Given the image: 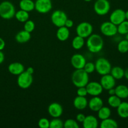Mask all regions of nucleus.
I'll use <instances>...</instances> for the list:
<instances>
[{
	"label": "nucleus",
	"mask_w": 128,
	"mask_h": 128,
	"mask_svg": "<svg viewBox=\"0 0 128 128\" xmlns=\"http://www.w3.org/2000/svg\"><path fill=\"white\" fill-rule=\"evenodd\" d=\"M16 11L13 4L8 1L0 3V16L4 20H11L15 17Z\"/></svg>",
	"instance_id": "obj_3"
},
{
	"label": "nucleus",
	"mask_w": 128,
	"mask_h": 128,
	"mask_svg": "<svg viewBox=\"0 0 128 128\" xmlns=\"http://www.w3.org/2000/svg\"><path fill=\"white\" fill-rule=\"evenodd\" d=\"M117 50L120 53H126L128 52V40H120L117 44Z\"/></svg>",
	"instance_id": "obj_32"
},
{
	"label": "nucleus",
	"mask_w": 128,
	"mask_h": 128,
	"mask_svg": "<svg viewBox=\"0 0 128 128\" xmlns=\"http://www.w3.org/2000/svg\"><path fill=\"white\" fill-rule=\"evenodd\" d=\"M98 118L100 120H103L105 119L109 118H110L111 115V110L109 107L103 106L99 111H97Z\"/></svg>",
	"instance_id": "obj_28"
},
{
	"label": "nucleus",
	"mask_w": 128,
	"mask_h": 128,
	"mask_svg": "<svg viewBox=\"0 0 128 128\" xmlns=\"http://www.w3.org/2000/svg\"><path fill=\"white\" fill-rule=\"evenodd\" d=\"M26 71H27L28 72H29L30 74H33L34 72V69L32 67H28L27 68V70H26Z\"/></svg>",
	"instance_id": "obj_44"
},
{
	"label": "nucleus",
	"mask_w": 128,
	"mask_h": 128,
	"mask_svg": "<svg viewBox=\"0 0 128 128\" xmlns=\"http://www.w3.org/2000/svg\"><path fill=\"white\" fill-rule=\"evenodd\" d=\"M67 19V15L61 10H55L51 15V22L58 28L65 26V21Z\"/></svg>",
	"instance_id": "obj_6"
},
{
	"label": "nucleus",
	"mask_w": 128,
	"mask_h": 128,
	"mask_svg": "<svg viewBox=\"0 0 128 128\" xmlns=\"http://www.w3.org/2000/svg\"><path fill=\"white\" fill-rule=\"evenodd\" d=\"M5 45H6V44H5V40L1 38H0V51H2V50H4Z\"/></svg>",
	"instance_id": "obj_41"
},
{
	"label": "nucleus",
	"mask_w": 128,
	"mask_h": 128,
	"mask_svg": "<svg viewBox=\"0 0 128 128\" xmlns=\"http://www.w3.org/2000/svg\"><path fill=\"white\" fill-rule=\"evenodd\" d=\"M63 128V122L59 118H55L50 122V128Z\"/></svg>",
	"instance_id": "obj_33"
},
{
	"label": "nucleus",
	"mask_w": 128,
	"mask_h": 128,
	"mask_svg": "<svg viewBox=\"0 0 128 128\" xmlns=\"http://www.w3.org/2000/svg\"><path fill=\"white\" fill-rule=\"evenodd\" d=\"M117 33L121 35H125L128 33V20H124L117 25Z\"/></svg>",
	"instance_id": "obj_31"
},
{
	"label": "nucleus",
	"mask_w": 128,
	"mask_h": 128,
	"mask_svg": "<svg viewBox=\"0 0 128 128\" xmlns=\"http://www.w3.org/2000/svg\"><path fill=\"white\" fill-rule=\"evenodd\" d=\"M19 6L21 10L28 12L35 10V2L32 0H21Z\"/></svg>",
	"instance_id": "obj_24"
},
{
	"label": "nucleus",
	"mask_w": 128,
	"mask_h": 128,
	"mask_svg": "<svg viewBox=\"0 0 128 128\" xmlns=\"http://www.w3.org/2000/svg\"><path fill=\"white\" fill-rule=\"evenodd\" d=\"M110 74L115 79V80H121L124 77V70L119 66L112 68Z\"/></svg>",
	"instance_id": "obj_25"
},
{
	"label": "nucleus",
	"mask_w": 128,
	"mask_h": 128,
	"mask_svg": "<svg viewBox=\"0 0 128 128\" xmlns=\"http://www.w3.org/2000/svg\"><path fill=\"white\" fill-rule=\"evenodd\" d=\"M86 89L88 94L92 96H99L103 91V88L100 82L97 81L89 82L86 85Z\"/></svg>",
	"instance_id": "obj_11"
},
{
	"label": "nucleus",
	"mask_w": 128,
	"mask_h": 128,
	"mask_svg": "<svg viewBox=\"0 0 128 128\" xmlns=\"http://www.w3.org/2000/svg\"><path fill=\"white\" fill-rule=\"evenodd\" d=\"M110 2L108 0H97L94 4V10L97 14L104 16L109 12Z\"/></svg>",
	"instance_id": "obj_7"
},
{
	"label": "nucleus",
	"mask_w": 128,
	"mask_h": 128,
	"mask_svg": "<svg viewBox=\"0 0 128 128\" xmlns=\"http://www.w3.org/2000/svg\"><path fill=\"white\" fill-rule=\"evenodd\" d=\"M63 127L65 128H79V125L77 121L73 119H68L63 122Z\"/></svg>",
	"instance_id": "obj_34"
},
{
	"label": "nucleus",
	"mask_w": 128,
	"mask_h": 128,
	"mask_svg": "<svg viewBox=\"0 0 128 128\" xmlns=\"http://www.w3.org/2000/svg\"><path fill=\"white\" fill-rule=\"evenodd\" d=\"M95 71L99 74L105 75L109 74L112 69L110 62L104 58H99L96 60L95 62Z\"/></svg>",
	"instance_id": "obj_4"
},
{
	"label": "nucleus",
	"mask_w": 128,
	"mask_h": 128,
	"mask_svg": "<svg viewBox=\"0 0 128 128\" xmlns=\"http://www.w3.org/2000/svg\"><path fill=\"white\" fill-rule=\"evenodd\" d=\"M93 26L89 22H82L76 28V33L78 36L87 38L92 34Z\"/></svg>",
	"instance_id": "obj_8"
},
{
	"label": "nucleus",
	"mask_w": 128,
	"mask_h": 128,
	"mask_svg": "<svg viewBox=\"0 0 128 128\" xmlns=\"http://www.w3.org/2000/svg\"><path fill=\"white\" fill-rule=\"evenodd\" d=\"M70 61L71 64L75 70L83 69L87 62L85 57L81 54H75L73 55Z\"/></svg>",
	"instance_id": "obj_14"
},
{
	"label": "nucleus",
	"mask_w": 128,
	"mask_h": 128,
	"mask_svg": "<svg viewBox=\"0 0 128 128\" xmlns=\"http://www.w3.org/2000/svg\"><path fill=\"white\" fill-rule=\"evenodd\" d=\"M31 39V34L30 32L25 31V30L20 31L16 34L15 36V40L18 43L23 44L27 42Z\"/></svg>",
	"instance_id": "obj_21"
},
{
	"label": "nucleus",
	"mask_w": 128,
	"mask_h": 128,
	"mask_svg": "<svg viewBox=\"0 0 128 128\" xmlns=\"http://www.w3.org/2000/svg\"><path fill=\"white\" fill-rule=\"evenodd\" d=\"M48 112L53 118H60L63 114V108L58 102H52L48 107Z\"/></svg>",
	"instance_id": "obj_15"
},
{
	"label": "nucleus",
	"mask_w": 128,
	"mask_h": 128,
	"mask_svg": "<svg viewBox=\"0 0 128 128\" xmlns=\"http://www.w3.org/2000/svg\"><path fill=\"white\" fill-rule=\"evenodd\" d=\"M100 127L101 128H117L118 127V124L116 121L109 118L102 120Z\"/></svg>",
	"instance_id": "obj_26"
},
{
	"label": "nucleus",
	"mask_w": 128,
	"mask_h": 128,
	"mask_svg": "<svg viewBox=\"0 0 128 128\" xmlns=\"http://www.w3.org/2000/svg\"><path fill=\"white\" fill-rule=\"evenodd\" d=\"M4 60H5V55L4 53L2 52V51H0V64L3 62Z\"/></svg>",
	"instance_id": "obj_42"
},
{
	"label": "nucleus",
	"mask_w": 128,
	"mask_h": 128,
	"mask_svg": "<svg viewBox=\"0 0 128 128\" xmlns=\"http://www.w3.org/2000/svg\"><path fill=\"white\" fill-rule=\"evenodd\" d=\"M84 1H86V2H90V1H91L92 0H84Z\"/></svg>",
	"instance_id": "obj_48"
},
{
	"label": "nucleus",
	"mask_w": 128,
	"mask_h": 128,
	"mask_svg": "<svg viewBox=\"0 0 128 128\" xmlns=\"http://www.w3.org/2000/svg\"><path fill=\"white\" fill-rule=\"evenodd\" d=\"M83 69L89 74L92 73L94 71H95V63H94L92 62H86V63H85V66H84Z\"/></svg>",
	"instance_id": "obj_36"
},
{
	"label": "nucleus",
	"mask_w": 128,
	"mask_h": 128,
	"mask_svg": "<svg viewBox=\"0 0 128 128\" xmlns=\"http://www.w3.org/2000/svg\"><path fill=\"white\" fill-rule=\"evenodd\" d=\"M125 12L122 9H116L112 12L110 14L109 20L111 22L115 24L116 26L121 23L122 21L125 20Z\"/></svg>",
	"instance_id": "obj_12"
},
{
	"label": "nucleus",
	"mask_w": 128,
	"mask_h": 128,
	"mask_svg": "<svg viewBox=\"0 0 128 128\" xmlns=\"http://www.w3.org/2000/svg\"><path fill=\"white\" fill-rule=\"evenodd\" d=\"M125 38H126L127 40H128V33L125 34Z\"/></svg>",
	"instance_id": "obj_47"
},
{
	"label": "nucleus",
	"mask_w": 128,
	"mask_h": 128,
	"mask_svg": "<svg viewBox=\"0 0 128 128\" xmlns=\"http://www.w3.org/2000/svg\"><path fill=\"white\" fill-rule=\"evenodd\" d=\"M115 95L120 99H126L128 98V87L125 85L120 84L115 88Z\"/></svg>",
	"instance_id": "obj_23"
},
{
	"label": "nucleus",
	"mask_w": 128,
	"mask_h": 128,
	"mask_svg": "<svg viewBox=\"0 0 128 128\" xmlns=\"http://www.w3.org/2000/svg\"><path fill=\"white\" fill-rule=\"evenodd\" d=\"M15 17L19 22H25L27 20H29L30 14H29V12H27V11L20 10L19 11H18L17 12H16Z\"/></svg>",
	"instance_id": "obj_29"
},
{
	"label": "nucleus",
	"mask_w": 128,
	"mask_h": 128,
	"mask_svg": "<svg viewBox=\"0 0 128 128\" xmlns=\"http://www.w3.org/2000/svg\"><path fill=\"white\" fill-rule=\"evenodd\" d=\"M35 28V22L32 21V20H27L26 22H25V24H24V30L25 31H28V32H30L31 33V32L34 31Z\"/></svg>",
	"instance_id": "obj_35"
},
{
	"label": "nucleus",
	"mask_w": 128,
	"mask_h": 128,
	"mask_svg": "<svg viewBox=\"0 0 128 128\" xmlns=\"http://www.w3.org/2000/svg\"><path fill=\"white\" fill-rule=\"evenodd\" d=\"M50 121L45 118H42L38 121V124L40 128H50Z\"/></svg>",
	"instance_id": "obj_37"
},
{
	"label": "nucleus",
	"mask_w": 128,
	"mask_h": 128,
	"mask_svg": "<svg viewBox=\"0 0 128 128\" xmlns=\"http://www.w3.org/2000/svg\"><path fill=\"white\" fill-rule=\"evenodd\" d=\"M33 81V74H30L26 71H24L22 73L18 75L17 79V84L18 86L24 90L29 88L32 84Z\"/></svg>",
	"instance_id": "obj_5"
},
{
	"label": "nucleus",
	"mask_w": 128,
	"mask_h": 128,
	"mask_svg": "<svg viewBox=\"0 0 128 128\" xmlns=\"http://www.w3.org/2000/svg\"><path fill=\"white\" fill-rule=\"evenodd\" d=\"M8 71L11 74L18 76L25 71V66L19 62H12L8 66Z\"/></svg>",
	"instance_id": "obj_17"
},
{
	"label": "nucleus",
	"mask_w": 128,
	"mask_h": 128,
	"mask_svg": "<svg viewBox=\"0 0 128 128\" xmlns=\"http://www.w3.org/2000/svg\"><path fill=\"white\" fill-rule=\"evenodd\" d=\"M85 117L86 116L82 113H79L76 116V120L78 122H80V123H82L84 122V120H85Z\"/></svg>",
	"instance_id": "obj_39"
},
{
	"label": "nucleus",
	"mask_w": 128,
	"mask_h": 128,
	"mask_svg": "<svg viewBox=\"0 0 128 128\" xmlns=\"http://www.w3.org/2000/svg\"><path fill=\"white\" fill-rule=\"evenodd\" d=\"M52 8L51 0H36L35 2V10L41 14L48 13Z\"/></svg>",
	"instance_id": "obj_10"
},
{
	"label": "nucleus",
	"mask_w": 128,
	"mask_h": 128,
	"mask_svg": "<svg viewBox=\"0 0 128 128\" xmlns=\"http://www.w3.org/2000/svg\"><path fill=\"white\" fill-rule=\"evenodd\" d=\"M86 46L90 52L97 53L100 52L104 47V40L100 35L92 34L87 38Z\"/></svg>",
	"instance_id": "obj_1"
},
{
	"label": "nucleus",
	"mask_w": 128,
	"mask_h": 128,
	"mask_svg": "<svg viewBox=\"0 0 128 128\" xmlns=\"http://www.w3.org/2000/svg\"><path fill=\"white\" fill-rule=\"evenodd\" d=\"M100 83L104 90L108 91L110 89L115 87V79L110 73L107 74L102 76L101 78H100Z\"/></svg>",
	"instance_id": "obj_13"
},
{
	"label": "nucleus",
	"mask_w": 128,
	"mask_h": 128,
	"mask_svg": "<svg viewBox=\"0 0 128 128\" xmlns=\"http://www.w3.org/2000/svg\"><path fill=\"white\" fill-rule=\"evenodd\" d=\"M124 77L125 78L126 80H128V68H127L126 70L124 71Z\"/></svg>",
	"instance_id": "obj_45"
},
{
	"label": "nucleus",
	"mask_w": 128,
	"mask_h": 128,
	"mask_svg": "<svg viewBox=\"0 0 128 128\" xmlns=\"http://www.w3.org/2000/svg\"><path fill=\"white\" fill-rule=\"evenodd\" d=\"M77 96H84V97H85L88 94L86 87L85 86H83V87L78 88L77 90Z\"/></svg>",
	"instance_id": "obj_38"
},
{
	"label": "nucleus",
	"mask_w": 128,
	"mask_h": 128,
	"mask_svg": "<svg viewBox=\"0 0 128 128\" xmlns=\"http://www.w3.org/2000/svg\"><path fill=\"white\" fill-rule=\"evenodd\" d=\"M125 20H128V10L125 12Z\"/></svg>",
	"instance_id": "obj_46"
},
{
	"label": "nucleus",
	"mask_w": 128,
	"mask_h": 128,
	"mask_svg": "<svg viewBox=\"0 0 128 128\" xmlns=\"http://www.w3.org/2000/svg\"><path fill=\"white\" fill-rule=\"evenodd\" d=\"M72 81L73 84L77 88L86 86L89 82V74L84 69L75 70L72 75Z\"/></svg>",
	"instance_id": "obj_2"
},
{
	"label": "nucleus",
	"mask_w": 128,
	"mask_h": 128,
	"mask_svg": "<svg viewBox=\"0 0 128 128\" xmlns=\"http://www.w3.org/2000/svg\"><path fill=\"white\" fill-rule=\"evenodd\" d=\"M73 26H74V21L70 19H67L65 21V26H66L68 28H71L73 27Z\"/></svg>",
	"instance_id": "obj_40"
},
{
	"label": "nucleus",
	"mask_w": 128,
	"mask_h": 128,
	"mask_svg": "<svg viewBox=\"0 0 128 128\" xmlns=\"http://www.w3.org/2000/svg\"><path fill=\"white\" fill-rule=\"evenodd\" d=\"M100 32L104 36L112 37L117 33V26L109 21H105L102 23L100 27Z\"/></svg>",
	"instance_id": "obj_9"
},
{
	"label": "nucleus",
	"mask_w": 128,
	"mask_h": 128,
	"mask_svg": "<svg viewBox=\"0 0 128 128\" xmlns=\"http://www.w3.org/2000/svg\"><path fill=\"white\" fill-rule=\"evenodd\" d=\"M82 124L84 128H97L99 126V122L95 116L89 115L85 117Z\"/></svg>",
	"instance_id": "obj_18"
},
{
	"label": "nucleus",
	"mask_w": 128,
	"mask_h": 128,
	"mask_svg": "<svg viewBox=\"0 0 128 128\" xmlns=\"http://www.w3.org/2000/svg\"><path fill=\"white\" fill-rule=\"evenodd\" d=\"M73 104L77 110H84L88 106V101L84 96H77L74 99Z\"/></svg>",
	"instance_id": "obj_19"
},
{
	"label": "nucleus",
	"mask_w": 128,
	"mask_h": 128,
	"mask_svg": "<svg viewBox=\"0 0 128 128\" xmlns=\"http://www.w3.org/2000/svg\"><path fill=\"white\" fill-rule=\"evenodd\" d=\"M108 94H109L110 96H112V95H115V88H111L110 89V90H108Z\"/></svg>",
	"instance_id": "obj_43"
},
{
	"label": "nucleus",
	"mask_w": 128,
	"mask_h": 128,
	"mask_svg": "<svg viewBox=\"0 0 128 128\" xmlns=\"http://www.w3.org/2000/svg\"><path fill=\"white\" fill-rule=\"evenodd\" d=\"M117 112L119 117L125 119L128 118V102L124 101L121 102L119 106L117 108Z\"/></svg>",
	"instance_id": "obj_22"
},
{
	"label": "nucleus",
	"mask_w": 128,
	"mask_h": 128,
	"mask_svg": "<svg viewBox=\"0 0 128 128\" xmlns=\"http://www.w3.org/2000/svg\"><path fill=\"white\" fill-rule=\"evenodd\" d=\"M56 38L60 41H65L69 39L70 36V31L69 28L63 26L58 28L56 34Z\"/></svg>",
	"instance_id": "obj_20"
},
{
	"label": "nucleus",
	"mask_w": 128,
	"mask_h": 128,
	"mask_svg": "<svg viewBox=\"0 0 128 128\" xmlns=\"http://www.w3.org/2000/svg\"><path fill=\"white\" fill-rule=\"evenodd\" d=\"M85 44V40L84 38L77 35L72 41V46L74 49L76 50H80Z\"/></svg>",
	"instance_id": "obj_27"
},
{
	"label": "nucleus",
	"mask_w": 128,
	"mask_h": 128,
	"mask_svg": "<svg viewBox=\"0 0 128 128\" xmlns=\"http://www.w3.org/2000/svg\"><path fill=\"white\" fill-rule=\"evenodd\" d=\"M88 106L92 111L97 112L103 106V101L99 96H93L88 102Z\"/></svg>",
	"instance_id": "obj_16"
},
{
	"label": "nucleus",
	"mask_w": 128,
	"mask_h": 128,
	"mask_svg": "<svg viewBox=\"0 0 128 128\" xmlns=\"http://www.w3.org/2000/svg\"><path fill=\"white\" fill-rule=\"evenodd\" d=\"M121 102V99L115 94L110 96L107 100V103L110 107L113 108H117L120 105Z\"/></svg>",
	"instance_id": "obj_30"
}]
</instances>
